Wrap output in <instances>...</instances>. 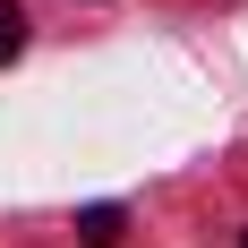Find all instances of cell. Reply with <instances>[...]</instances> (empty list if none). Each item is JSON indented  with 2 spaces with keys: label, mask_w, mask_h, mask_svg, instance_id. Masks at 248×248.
Listing matches in <instances>:
<instances>
[{
  "label": "cell",
  "mask_w": 248,
  "mask_h": 248,
  "mask_svg": "<svg viewBox=\"0 0 248 248\" xmlns=\"http://www.w3.org/2000/svg\"><path fill=\"white\" fill-rule=\"evenodd\" d=\"M240 248H248V240H240Z\"/></svg>",
  "instance_id": "obj_3"
},
{
  "label": "cell",
  "mask_w": 248,
  "mask_h": 248,
  "mask_svg": "<svg viewBox=\"0 0 248 248\" xmlns=\"http://www.w3.org/2000/svg\"><path fill=\"white\" fill-rule=\"evenodd\" d=\"M120 231H128L120 205H77V240L86 248H120Z\"/></svg>",
  "instance_id": "obj_1"
},
{
  "label": "cell",
  "mask_w": 248,
  "mask_h": 248,
  "mask_svg": "<svg viewBox=\"0 0 248 248\" xmlns=\"http://www.w3.org/2000/svg\"><path fill=\"white\" fill-rule=\"evenodd\" d=\"M17 43H26V9L0 0V60H17Z\"/></svg>",
  "instance_id": "obj_2"
}]
</instances>
